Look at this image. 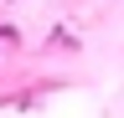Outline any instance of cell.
Here are the masks:
<instances>
[{
	"label": "cell",
	"mask_w": 124,
	"mask_h": 118,
	"mask_svg": "<svg viewBox=\"0 0 124 118\" xmlns=\"http://www.w3.org/2000/svg\"><path fill=\"white\" fill-rule=\"evenodd\" d=\"M21 31H16V26H0V41H16Z\"/></svg>",
	"instance_id": "1"
}]
</instances>
